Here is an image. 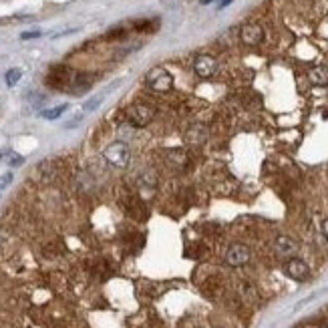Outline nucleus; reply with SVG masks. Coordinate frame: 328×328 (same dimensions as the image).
<instances>
[{
    "label": "nucleus",
    "instance_id": "17",
    "mask_svg": "<svg viewBox=\"0 0 328 328\" xmlns=\"http://www.w3.org/2000/svg\"><path fill=\"white\" fill-rule=\"evenodd\" d=\"M36 36H40L38 30H28V32H22V34H20L22 40H30V38H36Z\"/></svg>",
    "mask_w": 328,
    "mask_h": 328
},
{
    "label": "nucleus",
    "instance_id": "15",
    "mask_svg": "<svg viewBox=\"0 0 328 328\" xmlns=\"http://www.w3.org/2000/svg\"><path fill=\"white\" fill-rule=\"evenodd\" d=\"M139 183L145 185V187H155V183H157V175H155L153 171H145V173L141 175Z\"/></svg>",
    "mask_w": 328,
    "mask_h": 328
},
{
    "label": "nucleus",
    "instance_id": "18",
    "mask_svg": "<svg viewBox=\"0 0 328 328\" xmlns=\"http://www.w3.org/2000/svg\"><path fill=\"white\" fill-rule=\"evenodd\" d=\"M81 119H83L81 115H79V117H75V119H71V121H69V123L65 125V129H71V127H77V125L81 123Z\"/></svg>",
    "mask_w": 328,
    "mask_h": 328
},
{
    "label": "nucleus",
    "instance_id": "10",
    "mask_svg": "<svg viewBox=\"0 0 328 328\" xmlns=\"http://www.w3.org/2000/svg\"><path fill=\"white\" fill-rule=\"evenodd\" d=\"M308 79H310L314 85L324 87V85H328V69L322 67V65H320V67H314V69H310Z\"/></svg>",
    "mask_w": 328,
    "mask_h": 328
},
{
    "label": "nucleus",
    "instance_id": "21",
    "mask_svg": "<svg viewBox=\"0 0 328 328\" xmlns=\"http://www.w3.org/2000/svg\"><path fill=\"white\" fill-rule=\"evenodd\" d=\"M209 2H213V0H201V4H209Z\"/></svg>",
    "mask_w": 328,
    "mask_h": 328
},
{
    "label": "nucleus",
    "instance_id": "20",
    "mask_svg": "<svg viewBox=\"0 0 328 328\" xmlns=\"http://www.w3.org/2000/svg\"><path fill=\"white\" fill-rule=\"evenodd\" d=\"M230 2H232V0H222V2H220V8H226Z\"/></svg>",
    "mask_w": 328,
    "mask_h": 328
},
{
    "label": "nucleus",
    "instance_id": "19",
    "mask_svg": "<svg viewBox=\"0 0 328 328\" xmlns=\"http://www.w3.org/2000/svg\"><path fill=\"white\" fill-rule=\"evenodd\" d=\"M322 234H324V238L328 240V220L322 222Z\"/></svg>",
    "mask_w": 328,
    "mask_h": 328
},
{
    "label": "nucleus",
    "instance_id": "16",
    "mask_svg": "<svg viewBox=\"0 0 328 328\" xmlns=\"http://www.w3.org/2000/svg\"><path fill=\"white\" fill-rule=\"evenodd\" d=\"M12 179H14V175H12L10 171H6V173H2V175H0V191H2V189H6V187L12 183Z\"/></svg>",
    "mask_w": 328,
    "mask_h": 328
},
{
    "label": "nucleus",
    "instance_id": "9",
    "mask_svg": "<svg viewBox=\"0 0 328 328\" xmlns=\"http://www.w3.org/2000/svg\"><path fill=\"white\" fill-rule=\"evenodd\" d=\"M185 139H187L189 143H203V141L207 139V129H205L203 125H193V127L187 129Z\"/></svg>",
    "mask_w": 328,
    "mask_h": 328
},
{
    "label": "nucleus",
    "instance_id": "1",
    "mask_svg": "<svg viewBox=\"0 0 328 328\" xmlns=\"http://www.w3.org/2000/svg\"><path fill=\"white\" fill-rule=\"evenodd\" d=\"M103 157H105L107 163H111L113 167H117V169H125V167L129 165L131 151H129L127 143H123V141H115V143H111V145H107Z\"/></svg>",
    "mask_w": 328,
    "mask_h": 328
},
{
    "label": "nucleus",
    "instance_id": "3",
    "mask_svg": "<svg viewBox=\"0 0 328 328\" xmlns=\"http://www.w3.org/2000/svg\"><path fill=\"white\" fill-rule=\"evenodd\" d=\"M147 85L157 93H167L173 85V77L163 67H155L147 73Z\"/></svg>",
    "mask_w": 328,
    "mask_h": 328
},
{
    "label": "nucleus",
    "instance_id": "4",
    "mask_svg": "<svg viewBox=\"0 0 328 328\" xmlns=\"http://www.w3.org/2000/svg\"><path fill=\"white\" fill-rule=\"evenodd\" d=\"M252 258V252L246 244H232L226 252V264L232 266V268H240V266H246Z\"/></svg>",
    "mask_w": 328,
    "mask_h": 328
},
{
    "label": "nucleus",
    "instance_id": "8",
    "mask_svg": "<svg viewBox=\"0 0 328 328\" xmlns=\"http://www.w3.org/2000/svg\"><path fill=\"white\" fill-rule=\"evenodd\" d=\"M274 250H276L278 256L290 260V258H294L300 252V244L294 238H290V236H278L276 242H274Z\"/></svg>",
    "mask_w": 328,
    "mask_h": 328
},
{
    "label": "nucleus",
    "instance_id": "6",
    "mask_svg": "<svg viewBox=\"0 0 328 328\" xmlns=\"http://www.w3.org/2000/svg\"><path fill=\"white\" fill-rule=\"evenodd\" d=\"M193 71H195L197 77L209 79L217 71V61L211 57V54H199V57L193 61Z\"/></svg>",
    "mask_w": 328,
    "mask_h": 328
},
{
    "label": "nucleus",
    "instance_id": "7",
    "mask_svg": "<svg viewBox=\"0 0 328 328\" xmlns=\"http://www.w3.org/2000/svg\"><path fill=\"white\" fill-rule=\"evenodd\" d=\"M240 38H242L244 44H248V46H256V44H260V42L264 40V28H262L258 22H248V24L242 26V30H240Z\"/></svg>",
    "mask_w": 328,
    "mask_h": 328
},
{
    "label": "nucleus",
    "instance_id": "22",
    "mask_svg": "<svg viewBox=\"0 0 328 328\" xmlns=\"http://www.w3.org/2000/svg\"><path fill=\"white\" fill-rule=\"evenodd\" d=\"M326 328H328V324H326Z\"/></svg>",
    "mask_w": 328,
    "mask_h": 328
},
{
    "label": "nucleus",
    "instance_id": "11",
    "mask_svg": "<svg viewBox=\"0 0 328 328\" xmlns=\"http://www.w3.org/2000/svg\"><path fill=\"white\" fill-rule=\"evenodd\" d=\"M0 161H4L6 165H10V167H18V165H22V163H24V157L18 155L16 151L8 149V151H2V153H0Z\"/></svg>",
    "mask_w": 328,
    "mask_h": 328
},
{
    "label": "nucleus",
    "instance_id": "13",
    "mask_svg": "<svg viewBox=\"0 0 328 328\" xmlns=\"http://www.w3.org/2000/svg\"><path fill=\"white\" fill-rule=\"evenodd\" d=\"M103 99H105V95H95V97H91L89 101H85L83 109H85V111H95V109L103 103Z\"/></svg>",
    "mask_w": 328,
    "mask_h": 328
},
{
    "label": "nucleus",
    "instance_id": "14",
    "mask_svg": "<svg viewBox=\"0 0 328 328\" xmlns=\"http://www.w3.org/2000/svg\"><path fill=\"white\" fill-rule=\"evenodd\" d=\"M20 77H22V71H20V69H10V71L6 73L4 79H6V85H8V87H14V85L20 81Z\"/></svg>",
    "mask_w": 328,
    "mask_h": 328
},
{
    "label": "nucleus",
    "instance_id": "12",
    "mask_svg": "<svg viewBox=\"0 0 328 328\" xmlns=\"http://www.w3.org/2000/svg\"><path fill=\"white\" fill-rule=\"evenodd\" d=\"M67 107H69V105H65V103H63V105H59V107L46 109V111H42V117H44V119H48V121H52V119H59V117L67 111Z\"/></svg>",
    "mask_w": 328,
    "mask_h": 328
},
{
    "label": "nucleus",
    "instance_id": "2",
    "mask_svg": "<svg viewBox=\"0 0 328 328\" xmlns=\"http://www.w3.org/2000/svg\"><path fill=\"white\" fill-rule=\"evenodd\" d=\"M125 117H127V123L131 127H147L153 121L155 111L149 105H133V107L127 109Z\"/></svg>",
    "mask_w": 328,
    "mask_h": 328
},
{
    "label": "nucleus",
    "instance_id": "5",
    "mask_svg": "<svg viewBox=\"0 0 328 328\" xmlns=\"http://www.w3.org/2000/svg\"><path fill=\"white\" fill-rule=\"evenodd\" d=\"M284 272H286V276L288 278H292V280H298V282H302V280H306L308 276H310V268H308V264L304 262V260H300V258H290V260H286V264H284Z\"/></svg>",
    "mask_w": 328,
    "mask_h": 328
}]
</instances>
